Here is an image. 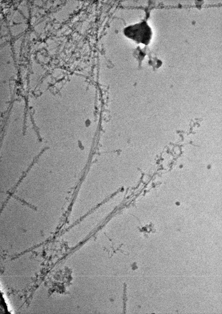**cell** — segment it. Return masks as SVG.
Masks as SVG:
<instances>
[{
    "label": "cell",
    "mask_w": 222,
    "mask_h": 314,
    "mask_svg": "<svg viewBox=\"0 0 222 314\" xmlns=\"http://www.w3.org/2000/svg\"><path fill=\"white\" fill-rule=\"evenodd\" d=\"M123 32L127 38L137 44L146 45L150 43L153 34L150 27L145 21L129 25L124 29Z\"/></svg>",
    "instance_id": "6da1fadb"
}]
</instances>
